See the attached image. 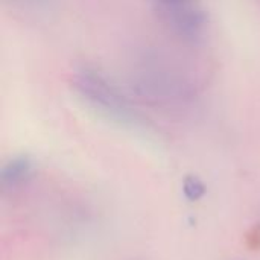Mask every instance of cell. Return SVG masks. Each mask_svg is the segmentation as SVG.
I'll use <instances>...</instances> for the list:
<instances>
[{
    "label": "cell",
    "mask_w": 260,
    "mask_h": 260,
    "mask_svg": "<svg viewBox=\"0 0 260 260\" xmlns=\"http://www.w3.org/2000/svg\"><path fill=\"white\" fill-rule=\"evenodd\" d=\"M76 91L94 108L104 111L110 117L119 120H133L131 108L128 107L126 99L119 93V90L108 82L102 75L93 70H82L75 76Z\"/></svg>",
    "instance_id": "obj_1"
},
{
    "label": "cell",
    "mask_w": 260,
    "mask_h": 260,
    "mask_svg": "<svg viewBox=\"0 0 260 260\" xmlns=\"http://www.w3.org/2000/svg\"><path fill=\"white\" fill-rule=\"evenodd\" d=\"M34 163L26 155H18L11 158L3 168H2V183L3 186H18L24 180H27L32 175Z\"/></svg>",
    "instance_id": "obj_2"
},
{
    "label": "cell",
    "mask_w": 260,
    "mask_h": 260,
    "mask_svg": "<svg viewBox=\"0 0 260 260\" xmlns=\"http://www.w3.org/2000/svg\"><path fill=\"white\" fill-rule=\"evenodd\" d=\"M183 190H184V195L190 201H197L206 193V186L198 177L189 175V177H186V180L183 183Z\"/></svg>",
    "instance_id": "obj_3"
}]
</instances>
